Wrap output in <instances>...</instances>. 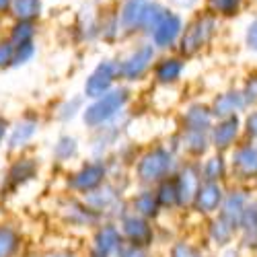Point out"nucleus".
<instances>
[{
    "mask_svg": "<svg viewBox=\"0 0 257 257\" xmlns=\"http://www.w3.org/2000/svg\"><path fill=\"white\" fill-rule=\"evenodd\" d=\"M127 99V93L125 91H113V93H107V95H101V99L91 105L87 111H84V121L89 125H97V123H103L109 117H113Z\"/></svg>",
    "mask_w": 257,
    "mask_h": 257,
    "instance_id": "1",
    "label": "nucleus"
},
{
    "mask_svg": "<svg viewBox=\"0 0 257 257\" xmlns=\"http://www.w3.org/2000/svg\"><path fill=\"white\" fill-rule=\"evenodd\" d=\"M212 31H214V19L210 15H202L196 21H191L183 33V39H181V52L187 56L196 54L202 46L208 44Z\"/></svg>",
    "mask_w": 257,
    "mask_h": 257,
    "instance_id": "2",
    "label": "nucleus"
},
{
    "mask_svg": "<svg viewBox=\"0 0 257 257\" xmlns=\"http://www.w3.org/2000/svg\"><path fill=\"white\" fill-rule=\"evenodd\" d=\"M153 56H155L153 46H142L140 50H136L130 58H127V60L121 64L119 72H121L125 78L136 80V78H140V76L146 72V68H148V66H151Z\"/></svg>",
    "mask_w": 257,
    "mask_h": 257,
    "instance_id": "3",
    "label": "nucleus"
},
{
    "mask_svg": "<svg viewBox=\"0 0 257 257\" xmlns=\"http://www.w3.org/2000/svg\"><path fill=\"white\" fill-rule=\"evenodd\" d=\"M113 76H115V66H113L111 62L99 64L97 70L89 76L87 87H84V91H87V97H101V95H105L107 89L111 87Z\"/></svg>",
    "mask_w": 257,
    "mask_h": 257,
    "instance_id": "4",
    "label": "nucleus"
},
{
    "mask_svg": "<svg viewBox=\"0 0 257 257\" xmlns=\"http://www.w3.org/2000/svg\"><path fill=\"white\" fill-rule=\"evenodd\" d=\"M151 5V0H125L123 7H121V27L125 31H136L142 27L144 23V15L146 9Z\"/></svg>",
    "mask_w": 257,
    "mask_h": 257,
    "instance_id": "5",
    "label": "nucleus"
},
{
    "mask_svg": "<svg viewBox=\"0 0 257 257\" xmlns=\"http://www.w3.org/2000/svg\"><path fill=\"white\" fill-rule=\"evenodd\" d=\"M169 167H171V157H169L167 153H163V151H157V153L148 155V157L142 161V165H140V175H142V179H146V181L159 179V177H163V175L167 173Z\"/></svg>",
    "mask_w": 257,
    "mask_h": 257,
    "instance_id": "6",
    "label": "nucleus"
},
{
    "mask_svg": "<svg viewBox=\"0 0 257 257\" xmlns=\"http://www.w3.org/2000/svg\"><path fill=\"white\" fill-rule=\"evenodd\" d=\"M179 33H181V19L177 15H167L159 23V27L153 31V37L157 46L167 48L179 37Z\"/></svg>",
    "mask_w": 257,
    "mask_h": 257,
    "instance_id": "7",
    "label": "nucleus"
},
{
    "mask_svg": "<svg viewBox=\"0 0 257 257\" xmlns=\"http://www.w3.org/2000/svg\"><path fill=\"white\" fill-rule=\"evenodd\" d=\"M11 9L19 21H33L35 17H39L41 3L39 0H13Z\"/></svg>",
    "mask_w": 257,
    "mask_h": 257,
    "instance_id": "8",
    "label": "nucleus"
},
{
    "mask_svg": "<svg viewBox=\"0 0 257 257\" xmlns=\"http://www.w3.org/2000/svg\"><path fill=\"white\" fill-rule=\"evenodd\" d=\"M218 202H220V189L214 183H208L198 191V208L200 210L210 212L218 206Z\"/></svg>",
    "mask_w": 257,
    "mask_h": 257,
    "instance_id": "9",
    "label": "nucleus"
},
{
    "mask_svg": "<svg viewBox=\"0 0 257 257\" xmlns=\"http://www.w3.org/2000/svg\"><path fill=\"white\" fill-rule=\"evenodd\" d=\"M181 70H183V64L179 60H175V58H171V60H163L155 72H157V78L161 82H173V80L179 78Z\"/></svg>",
    "mask_w": 257,
    "mask_h": 257,
    "instance_id": "10",
    "label": "nucleus"
},
{
    "mask_svg": "<svg viewBox=\"0 0 257 257\" xmlns=\"http://www.w3.org/2000/svg\"><path fill=\"white\" fill-rule=\"evenodd\" d=\"M243 107V97L237 95V93H226V95H220L216 99V105H214V113L218 115H230L234 109H241Z\"/></svg>",
    "mask_w": 257,
    "mask_h": 257,
    "instance_id": "11",
    "label": "nucleus"
},
{
    "mask_svg": "<svg viewBox=\"0 0 257 257\" xmlns=\"http://www.w3.org/2000/svg\"><path fill=\"white\" fill-rule=\"evenodd\" d=\"M237 125L239 123L234 117H228L224 123H220L218 130L214 132V142H216V146H220V148L228 146L234 140V136H237Z\"/></svg>",
    "mask_w": 257,
    "mask_h": 257,
    "instance_id": "12",
    "label": "nucleus"
},
{
    "mask_svg": "<svg viewBox=\"0 0 257 257\" xmlns=\"http://www.w3.org/2000/svg\"><path fill=\"white\" fill-rule=\"evenodd\" d=\"M167 15H169V13H167L159 3H151V5H148V9H146V15H144V23H142V27H144L146 31H151V33H153Z\"/></svg>",
    "mask_w": 257,
    "mask_h": 257,
    "instance_id": "13",
    "label": "nucleus"
},
{
    "mask_svg": "<svg viewBox=\"0 0 257 257\" xmlns=\"http://www.w3.org/2000/svg\"><path fill=\"white\" fill-rule=\"evenodd\" d=\"M237 169L245 175H255L257 173V151H253V148H243L237 155Z\"/></svg>",
    "mask_w": 257,
    "mask_h": 257,
    "instance_id": "14",
    "label": "nucleus"
},
{
    "mask_svg": "<svg viewBox=\"0 0 257 257\" xmlns=\"http://www.w3.org/2000/svg\"><path fill=\"white\" fill-rule=\"evenodd\" d=\"M185 123L189 125V130L200 132V130H204V127L210 123V113L204 109V107H194V109L187 111Z\"/></svg>",
    "mask_w": 257,
    "mask_h": 257,
    "instance_id": "15",
    "label": "nucleus"
},
{
    "mask_svg": "<svg viewBox=\"0 0 257 257\" xmlns=\"http://www.w3.org/2000/svg\"><path fill=\"white\" fill-rule=\"evenodd\" d=\"M125 232L130 234V239L136 241V243H146L148 239H151V230H148V226L142 220H136V218L125 220Z\"/></svg>",
    "mask_w": 257,
    "mask_h": 257,
    "instance_id": "16",
    "label": "nucleus"
},
{
    "mask_svg": "<svg viewBox=\"0 0 257 257\" xmlns=\"http://www.w3.org/2000/svg\"><path fill=\"white\" fill-rule=\"evenodd\" d=\"M206 7L212 15H234L241 7V0H206Z\"/></svg>",
    "mask_w": 257,
    "mask_h": 257,
    "instance_id": "17",
    "label": "nucleus"
},
{
    "mask_svg": "<svg viewBox=\"0 0 257 257\" xmlns=\"http://www.w3.org/2000/svg\"><path fill=\"white\" fill-rule=\"evenodd\" d=\"M35 35V27L31 21H19L13 29V35H11V41L15 46H21V44H27L31 41V37Z\"/></svg>",
    "mask_w": 257,
    "mask_h": 257,
    "instance_id": "18",
    "label": "nucleus"
},
{
    "mask_svg": "<svg viewBox=\"0 0 257 257\" xmlns=\"http://www.w3.org/2000/svg\"><path fill=\"white\" fill-rule=\"evenodd\" d=\"M101 175H103L101 167H89L87 171H82V173L74 179V185L82 187V189H91L101 181Z\"/></svg>",
    "mask_w": 257,
    "mask_h": 257,
    "instance_id": "19",
    "label": "nucleus"
},
{
    "mask_svg": "<svg viewBox=\"0 0 257 257\" xmlns=\"http://www.w3.org/2000/svg\"><path fill=\"white\" fill-rule=\"evenodd\" d=\"M117 247V234L113 228H103L99 232V239H97V249L101 255H107L109 251H113Z\"/></svg>",
    "mask_w": 257,
    "mask_h": 257,
    "instance_id": "20",
    "label": "nucleus"
},
{
    "mask_svg": "<svg viewBox=\"0 0 257 257\" xmlns=\"http://www.w3.org/2000/svg\"><path fill=\"white\" fill-rule=\"evenodd\" d=\"M196 185H198V179H196V175H194V171H187V173H183V177H181V187L177 189V191H179V198H181L183 202H187L191 196H194Z\"/></svg>",
    "mask_w": 257,
    "mask_h": 257,
    "instance_id": "21",
    "label": "nucleus"
},
{
    "mask_svg": "<svg viewBox=\"0 0 257 257\" xmlns=\"http://www.w3.org/2000/svg\"><path fill=\"white\" fill-rule=\"evenodd\" d=\"M241 214H243V198H241V196H237V198L232 196V198L228 200V204H226L224 218H226L230 224H234V220L241 218Z\"/></svg>",
    "mask_w": 257,
    "mask_h": 257,
    "instance_id": "22",
    "label": "nucleus"
},
{
    "mask_svg": "<svg viewBox=\"0 0 257 257\" xmlns=\"http://www.w3.org/2000/svg\"><path fill=\"white\" fill-rule=\"evenodd\" d=\"M15 243H17L15 232L9 228H0V257H9L15 249Z\"/></svg>",
    "mask_w": 257,
    "mask_h": 257,
    "instance_id": "23",
    "label": "nucleus"
},
{
    "mask_svg": "<svg viewBox=\"0 0 257 257\" xmlns=\"http://www.w3.org/2000/svg\"><path fill=\"white\" fill-rule=\"evenodd\" d=\"M35 132V123L33 121H27V123H21L17 130H15V134L11 136V144L13 146H19L21 142H25L27 138H31V134Z\"/></svg>",
    "mask_w": 257,
    "mask_h": 257,
    "instance_id": "24",
    "label": "nucleus"
},
{
    "mask_svg": "<svg viewBox=\"0 0 257 257\" xmlns=\"http://www.w3.org/2000/svg\"><path fill=\"white\" fill-rule=\"evenodd\" d=\"M31 56H33V46H31V41H27V44H21V46H17V50H15L13 64H15V66H19V64H25Z\"/></svg>",
    "mask_w": 257,
    "mask_h": 257,
    "instance_id": "25",
    "label": "nucleus"
},
{
    "mask_svg": "<svg viewBox=\"0 0 257 257\" xmlns=\"http://www.w3.org/2000/svg\"><path fill=\"white\" fill-rule=\"evenodd\" d=\"M136 208L138 210H142L144 214H155V200H153V196H140L138 200H136Z\"/></svg>",
    "mask_w": 257,
    "mask_h": 257,
    "instance_id": "26",
    "label": "nucleus"
},
{
    "mask_svg": "<svg viewBox=\"0 0 257 257\" xmlns=\"http://www.w3.org/2000/svg\"><path fill=\"white\" fill-rule=\"evenodd\" d=\"M15 48L11 44H0V68H5L9 62H13Z\"/></svg>",
    "mask_w": 257,
    "mask_h": 257,
    "instance_id": "27",
    "label": "nucleus"
},
{
    "mask_svg": "<svg viewBox=\"0 0 257 257\" xmlns=\"http://www.w3.org/2000/svg\"><path fill=\"white\" fill-rule=\"evenodd\" d=\"M220 173H222V163H220V159H212V161L208 163V167H206V177H208V179H216Z\"/></svg>",
    "mask_w": 257,
    "mask_h": 257,
    "instance_id": "28",
    "label": "nucleus"
},
{
    "mask_svg": "<svg viewBox=\"0 0 257 257\" xmlns=\"http://www.w3.org/2000/svg\"><path fill=\"white\" fill-rule=\"evenodd\" d=\"M247 46L251 50H257V19L247 27Z\"/></svg>",
    "mask_w": 257,
    "mask_h": 257,
    "instance_id": "29",
    "label": "nucleus"
},
{
    "mask_svg": "<svg viewBox=\"0 0 257 257\" xmlns=\"http://www.w3.org/2000/svg\"><path fill=\"white\" fill-rule=\"evenodd\" d=\"M173 257H200L191 247H185V245H177L175 251H173Z\"/></svg>",
    "mask_w": 257,
    "mask_h": 257,
    "instance_id": "30",
    "label": "nucleus"
},
{
    "mask_svg": "<svg viewBox=\"0 0 257 257\" xmlns=\"http://www.w3.org/2000/svg\"><path fill=\"white\" fill-rule=\"evenodd\" d=\"M245 93H247V99L249 101H253V103L257 101V78H251L247 82V91Z\"/></svg>",
    "mask_w": 257,
    "mask_h": 257,
    "instance_id": "31",
    "label": "nucleus"
},
{
    "mask_svg": "<svg viewBox=\"0 0 257 257\" xmlns=\"http://www.w3.org/2000/svg\"><path fill=\"white\" fill-rule=\"evenodd\" d=\"M247 125H249V132L253 136H257V113H253L249 119H247Z\"/></svg>",
    "mask_w": 257,
    "mask_h": 257,
    "instance_id": "32",
    "label": "nucleus"
},
{
    "mask_svg": "<svg viewBox=\"0 0 257 257\" xmlns=\"http://www.w3.org/2000/svg\"><path fill=\"white\" fill-rule=\"evenodd\" d=\"M171 3H173L175 7H179V9H189L191 5H196L198 0H171Z\"/></svg>",
    "mask_w": 257,
    "mask_h": 257,
    "instance_id": "33",
    "label": "nucleus"
},
{
    "mask_svg": "<svg viewBox=\"0 0 257 257\" xmlns=\"http://www.w3.org/2000/svg\"><path fill=\"white\" fill-rule=\"evenodd\" d=\"M13 5V0H0V13H5L7 9H11Z\"/></svg>",
    "mask_w": 257,
    "mask_h": 257,
    "instance_id": "34",
    "label": "nucleus"
},
{
    "mask_svg": "<svg viewBox=\"0 0 257 257\" xmlns=\"http://www.w3.org/2000/svg\"><path fill=\"white\" fill-rule=\"evenodd\" d=\"M123 257H144V255L140 251H136V247H134V249H130L127 253H123Z\"/></svg>",
    "mask_w": 257,
    "mask_h": 257,
    "instance_id": "35",
    "label": "nucleus"
},
{
    "mask_svg": "<svg viewBox=\"0 0 257 257\" xmlns=\"http://www.w3.org/2000/svg\"><path fill=\"white\" fill-rule=\"evenodd\" d=\"M3 134H5V130H3V127H0V138H3Z\"/></svg>",
    "mask_w": 257,
    "mask_h": 257,
    "instance_id": "36",
    "label": "nucleus"
}]
</instances>
